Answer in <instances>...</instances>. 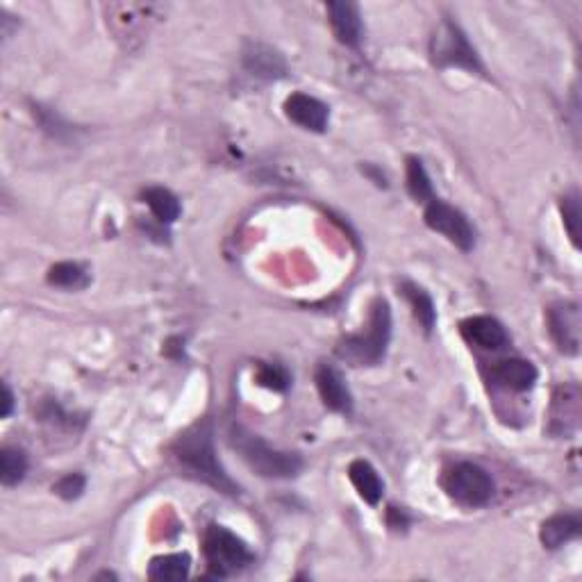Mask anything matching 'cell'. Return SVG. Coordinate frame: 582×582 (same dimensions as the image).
Returning a JSON list of instances; mask_svg holds the SVG:
<instances>
[{
	"instance_id": "5",
	"label": "cell",
	"mask_w": 582,
	"mask_h": 582,
	"mask_svg": "<svg viewBox=\"0 0 582 582\" xmlns=\"http://www.w3.org/2000/svg\"><path fill=\"white\" fill-rule=\"evenodd\" d=\"M444 489L455 503L464 507H485L496 494L489 473L473 462H457L444 473Z\"/></svg>"
},
{
	"instance_id": "8",
	"label": "cell",
	"mask_w": 582,
	"mask_h": 582,
	"mask_svg": "<svg viewBox=\"0 0 582 582\" xmlns=\"http://www.w3.org/2000/svg\"><path fill=\"white\" fill-rule=\"evenodd\" d=\"M580 307L576 303H557L548 310V332L564 355L580 353Z\"/></svg>"
},
{
	"instance_id": "9",
	"label": "cell",
	"mask_w": 582,
	"mask_h": 582,
	"mask_svg": "<svg viewBox=\"0 0 582 582\" xmlns=\"http://www.w3.org/2000/svg\"><path fill=\"white\" fill-rule=\"evenodd\" d=\"M539 371L532 362L521 360V357H510V360L496 362L489 371V382L494 387H501L512 394H526L535 387Z\"/></svg>"
},
{
	"instance_id": "15",
	"label": "cell",
	"mask_w": 582,
	"mask_h": 582,
	"mask_svg": "<svg viewBox=\"0 0 582 582\" xmlns=\"http://www.w3.org/2000/svg\"><path fill=\"white\" fill-rule=\"evenodd\" d=\"M582 532V521H580V514H553L551 519H546L542 523V530H539V539H542V544L546 548H551V551H557V548H562L564 544L573 542V539H578Z\"/></svg>"
},
{
	"instance_id": "24",
	"label": "cell",
	"mask_w": 582,
	"mask_h": 582,
	"mask_svg": "<svg viewBox=\"0 0 582 582\" xmlns=\"http://www.w3.org/2000/svg\"><path fill=\"white\" fill-rule=\"evenodd\" d=\"M580 194L578 191H571L562 198V221H564V230L571 239V244L580 248Z\"/></svg>"
},
{
	"instance_id": "4",
	"label": "cell",
	"mask_w": 582,
	"mask_h": 582,
	"mask_svg": "<svg viewBox=\"0 0 582 582\" xmlns=\"http://www.w3.org/2000/svg\"><path fill=\"white\" fill-rule=\"evenodd\" d=\"M430 60L439 69H467L482 73V62L469 37L453 21H442L430 39Z\"/></svg>"
},
{
	"instance_id": "6",
	"label": "cell",
	"mask_w": 582,
	"mask_h": 582,
	"mask_svg": "<svg viewBox=\"0 0 582 582\" xmlns=\"http://www.w3.org/2000/svg\"><path fill=\"white\" fill-rule=\"evenodd\" d=\"M205 557L214 576L228 578L239 573L253 562V553L248 551L244 539L223 526H210L205 532Z\"/></svg>"
},
{
	"instance_id": "14",
	"label": "cell",
	"mask_w": 582,
	"mask_h": 582,
	"mask_svg": "<svg viewBox=\"0 0 582 582\" xmlns=\"http://www.w3.org/2000/svg\"><path fill=\"white\" fill-rule=\"evenodd\" d=\"M328 16L330 26L339 44L344 46H357L362 41V16L360 7L348 0H335L328 3Z\"/></svg>"
},
{
	"instance_id": "12",
	"label": "cell",
	"mask_w": 582,
	"mask_h": 582,
	"mask_svg": "<svg viewBox=\"0 0 582 582\" xmlns=\"http://www.w3.org/2000/svg\"><path fill=\"white\" fill-rule=\"evenodd\" d=\"M460 332L471 346L482 348V351H501L510 342L503 323L494 317H485V314L464 319Z\"/></svg>"
},
{
	"instance_id": "25",
	"label": "cell",
	"mask_w": 582,
	"mask_h": 582,
	"mask_svg": "<svg viewBox=\"0 0 582 582\" xmlns=\"http://www.w3.org/2000/svg\"><path fill=\"white\" fill-rule=\"evenodd\" d=\"M257 382L266 389H273V392H287L291 385V373L282 364L266 362L257 369Z\"/></svg>"
},
{
	"instance_id": "11",
	"label": "cell",
	"mask_w": 582,
	"mask_h": 582,
	"mask_svg": "<svg viewBox=\"0 0 582 582\" xmlns=\"http://www.w3.org/2000/svg\"><path fill=\"white\" fill-rule=\"evenodd\" d=\"M285 114L287 119L296 123V126L312 132H326L330 121L328 105L310 94H303V91H296V94H291L287 98Z\"/></svg>"
},
{
	"instance_id": "1",
	"label": "cell",
	"mask_w": 582,
	"mask_h": 582,
	"mask_svg": "<svg viewBox=\"0 0 582 582\" xmlns=\"http://www.w3.org/2000/svg\"><path fill=\"white\" fill-rule=\"evenodd\" d=\"M173 457H176L182 469L189 471V476L205 482V485H212L223 494L239 492V487L223 471L219 457H216L214 430L210 421H201L187 432H182L178 442L173 444Z\"/></svg>"
},
{
	"instance_id": "2",
	"label": "cell",
	"mask_w": 582,
	"mask_h": 582,
	"mask_svg": "<svg viewBox=\"0 0 582 582\" xmlns=\"http://www.w3.org/2000/svg\"><path fill=\"white\" fill-rule=\"evenodd\" d=\"M230 446L241 455L248 467H251L257 476L262 478H276L287 480L296 478L303 469V460L296 453L276 451L264 442L262 437L253 435L251 430L244 426H232L228 432Z\"/></svg>"
},
{
	"instance_id": "21",
	"label": "cell",
	"mask_w": 582,
	"mask_h": 582,
	"mask_svg": "<svg viewBox=\"0 0 582 582\" xmlns=\"http://www.w3.org/2000/svg\"><path fill=\"white\" fill-rule=\"evenodd\" d=\"M28 473V455L21 448L5 446L0 451V480L5 487H14L26 478Z\"/></svg>"
},
{
	"instance_id": "13",
	"label": "cell",
	"mask_w": 582,
	"mask_h": 582,
	"mask_svg": "<svg viewBox=\"0 0 582 582\" xmlns=\"http://www.w3.org/2000/svg\"><path fill=\"white\" fill-rule=\"evenodd\" d=\"M317 389L321 394L323 405H326L328 410L339 414H351L353 396L342 376V371L330 367V364H321L317 369Z\"/></svg>"
},
{
	"instance_id": "3",
	"label": "cell",
	"mask_w": 582,
	"mask_h": 582,
	"mask_svg": "<svg viewBox=\"0 0 582 582\" xmlns=\"http://www.w3.org/2000/svg\"><path fill=\"white\" fill-rule=\"evenodd\" d=\"M389 339H392V312L385 298H376L371 305L367 328L357 335L346 337L337 353L355 367H373L385 360Z\"/></svg>"
},
{
	"instance_id": "18",
	"label": "cell",
	"mask_w": 582,
	"mask_h": 582,
	"mask_svg": "<svg viewBox=\"0 0 582 582\" xmlns=\"http://www.w3.org/2000/svg\"><path fill=\"white\" fill-rule=\"evenodd\" d=\"M401 291H403L405 301L410 303L414 317H417V321L423 326V330L432 332V328H435V323H437V310L428 291L407 280L401 285Z\"/></svg>"
},
{
	"instance_id": "26",
	"label": "cell",
	"mask_w": 582,
	"mask_h": 582,
	"mask_svg": "<svg viewBox=\"0 0 582 582\" xmlns=\"http://www.w3.org/2000/svg\"><path fill=\"white\" fill-rule=\"evenodd\" d=\"M85 487H87V478L82 476V473H69V476H64L55 482L53 492L60 498H64V501H76V498H80L82 492H85Z\"/></svg>"
},
{
	"instance_id": "22",
	"label": "cell",
	"mask_w": 582,
	"mask_h": 582,
	"mask_svg": "<svg viewBox=\"0 0 582 582\" xmlns=\"http://www.w3.org/2000/svg\"><path fill=\"white\" fill-rule=\"evenodd\" d=\"M407 191L419 203H430L435 198L430 176L419 157H407Z\"/></svg>"
},
{
	"instance_id": "16",
	"label": "cell",
	"mask_w": 582,
	"mask_h": 582,
	"mask_svg": "<svg viewBox=\"0 0 582 582\" xmlns=\"http://www.w3.org/2000/svg\"><path fill=\"white\" fill-rule=\"evenodd\" d=\"M244 66L251 76L264 80H278L285 76L287 71V64L282 60V55L262 44H253L251 51L244 53Z\"/></svg>"
},
{
	"instance_id": "7",
	"label": "cell",
	"mask_w": 582,
	"mask_h": 582,
	"mask_svg": "<svg viewBox=\"0 0 582 582\" xmlns=\"http://www.w3.org/2000/svg\"><path fill=\"white\" fill-rule=\"evenodd\" d=\"M423 216H426V226L430 230L439 232L460 251H473L476 248V230H473L467 214L457 210V207L439 201V198H432Z\"/></svg>"
},
{
	"instance_id": "19",
	"label": "cell",
	"mask_w": 582,
	"mask_h": 582,
	"mask_svg": "<svg viewBox=\"0 0 582 582\" xmlns=\"http://www.w3.org/2000/svg\"><path fill=\"white\" fill-rule=\"evenodd\" d=\"M144 203L151 207L153 216L160 223L178 221V216L182 212L178 196L173 194L171 189H166V187H148L144 191Z\"/></svg>"
},
{
	"instance_id": "10",
	"label": "cell",
	"mask_w": 582,
	"mask_h": 582,
	"mask_svg": "<svg viewBox=\"0 0 582 582\" xmlns=\"http://www.w3.org/2000/svg\"><path fill=\"white\" fill-rule=\"evenodd\" d=\"M580 426V389L578 385H564L555 392L551 405V423L548 432L555 437H569Z\"/></svg>"
},
{
	"instance_id": "27",
	"label": "cell",
	"mask_w": 582,
	"mask_h": 582,
	"mask_svg": "<svg viewBox=\"0 0 582 582\" xmlns=\"http://www.w3.org/2000/svg\"><path fill=\"white\" fill-rule=\"evenodd\" d=\"M12 412H14V394H12L10 385L5 382L3 385V407H0V414H3V419H10Z\"/></svg>"
},
{
	"instance_id": "17",
	"label": "cell",
	"mask_w": 582,
	"mask_h": 582,
	"mask_svg": "<svg viewBox=\"0 0 582 582\" xmlns=\"http://www.w3.org/2000/svg\"><path fill=\"white\" fill-rule=\"evenodd\" d=\"M348 478H351L357 494H360L369 505L380 503L382 494H385V482H382L380 473L371 462L353 460L351 467H348Z\"/></svg>"
},
{
	"instance_id": "23",
	"label": "cell",
	"mask_w": 582,
	"mask_h": 582,
	"mask_svg": "<svg viewBox=\"0 0 582 582\" xmlns=\"http://www.w3.org/2000/svg\"><path fill=\"white\" fill-rule=\"evenodd\" d=\"M48 282L62 289H85L89 285V273L78 262H60L51 266Z\"/></svg>"
},
{
	"instance_id": "20",
	"label": "cell",
	"mask_w": 582,
	"mask_h": 582,
	"mask_svg": "<svg viewBox=\"0 0 582 582\" xmlns=\"http://www.w3.org/2000/svg\"><path fill=\"white\" fill-rule=\"evenodd\" d=\"M191 557L187 553H171L155 557L148 567V578L151 580H182L189 576Z\"/></svg>"
}]
</instances>
